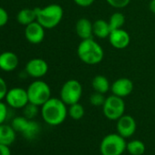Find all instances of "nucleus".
<instances>
[{"label": "nucleus", "instance_id": "1", "mask_svg": "<svg viewBox=\"0 0 155 155\" xmlns=\"http://www.w3.org/2000/svg\"><path fill=\"white\" fill-rule=\"evenodd\" d=\"M67 106L60 98L51 97L41 106L40 114L42 119L50 126L60 125L69 115Z\"/></svg>", "mask_w": 155, "mask_h": 155}, {"label": "nucleus", "instance_id": "2", "mask_svg": "<svg viewBox=\"0 0 155 155\" xmlns=\"http://www.w3.org/2000/svg\"><path fill=\"white\" fill-rule=\"evenodd\" d=\"M77 54L82 63L88 65H95L103 60L104 50L94 38H90L80 41L77 48Z\"/></svg>", "mask_w": 155, "mask_h": 155}, {"label": "nucleus", "instance_id": "3", "mask_svg": "<svg viewBox=\"0 0 155 155\" xmlns=\"http://www.w3.org/2000/svg\"><path fill=\"white\" fill-rule=\"evenodd\" d=\"M37 14V22L45 29H52L61 22L64 11L61 5L50 4L44 7H35Z\"/></svg>", "mask_w": 155, "mask_h": 155}, {"label": "nucleus", "instance_id": "4", "mask_svg": "<svg viewBox=\"0 0 155 155\" xmlns=\"http://www.w3.org/2000/svg\"><path fill=\"white\" fill-rule=\"evenodd\" d=\"M127 147L126 139L118 133L109 134L103 137L100 144L101 155H122Z\"/></svg>", "mask_w": 155, "mask_h": 155}, {"label": "nucleus", "instance_id": "5", "mask_svg": "<svg viewBox=\"0 0 155 155\" xmlns=\"http://www.w3.org/2000/svg\"><path fill=\"white\" fill-rule=\"evenodd\" d=\"M26 92L29 103L34 104L39 107H41L51 98V89L49 85L42 80L37 79L32 82L28 85Z\"/></svg>", "mask_w": 155, "mask_h": 155}, {"label": "nucleus", "instance_id": "6", "mask_svg": "<svg viewBox=\"0 0 155 155\" xmlns=\"http://www.w3.org/2000/svg\"><path fill=\"white\" fill-rule=\"evenodd\" d=\"M83 93V87L79 81L69 79L63 84L60 89V99L68 106L79 103Z\"/></svg>", "mask_w": 155, "mask_h": 155}, {"label": "nucleus", "instance_id": "7", "mask_svg": "<svg viewBox=\"0 0 155 155\" xmlns=\"http://www.w3.org/2000/svg\"><path fill=\"white\" fill-rule=\"evenodd\" d=\"M125 102L123 98L111 94L106 97L105 103L102 105L104 116L111 121H117L125 114Z\"/></svg>", "mask_w": 155, "mask_h": 155}, {"label": "nucleus", "instance_id": "8", "mask_svg": "<svg viewBox=\"0 0 155 155\" xmlns=\"http://www.w3.org/2000/svg\"><path fill=\"white\" fill-rule=\"evenodd\" d=\"M5 100L6 104L14 109H23L29 103L26 90L21 87L9 89Z\"/></svg>", "mask_w": 155, "mask_h": 155}, {"label": "nucleus", "instance_id": "9", "mask_svg": "<svg viewBox=\"0 0 155 155\" xmlns=\"http://www.w3.org/2000/svg\"><path fill=\"white\" fill-rule=\"evenodd\" d=\"M116 129L117 133L123 138H131L136 132L137 124L132 116L124 114L117 120Z\"/></svg>", "mask_w": 155, "mask_h": 155}, {"label": "nucleus", "instance_id": "10", "mask_svg": "<svg viewBox=\"0 0 155 155\" xmlns=\"http://www.w3.org/2000/svg\"><path fill=\"white\" fill-rule=\"evenodd\" d=\"M26 73L36 79L42 78L48 71V63L42 58H33L29 60L26 64Z\"/></svg>", "mask_w": 155, "mask_h": 155}, {"label": "nucleus", "instance_id": "11", "mask_svg": "<svg viewBox=\"0 0 155 155\" xmlns=\"http://www.w3.org/2000/svg\"><path fill=\"white\" fill-rule=\"evenodd\" d=\"M133 88L134 85L132 81L126 77H122L115 80L111 85V94L122 98L129 96L132 93Z\"/></svg>", "mask_w": 155, "mask_h": 155}, {"label": "nucleus", "instance_id": "12", "mask_svg": "<svg viewBox=\"0 0 155 155\" xmlns=\"http://www.w3.org/2000/svg\"><path fill=\"white\" fill-rule=\"evenodd\" d=\"M108 39L111 45L119 50L125 49L131 43V35L123 28L111 31Z\"/></svg>", "mask_w": 155, "mask_h": 155}, {"label": "nucleus", "instance_id": "13", "mask_svg": "<svg viewBox=\"0 0 155 155\" xmlns=\"http://www.w3.org/2000/svg\"><path fill=\"white\" fill-rule=\"evenodd\" d=\"M25 37L30 44L38 45L45 38V28L38 22L35 21L26 26Z\"/></svg>", "mask_w": 155, "mask_h": 155}, {"label": "nucleus", "instance_id": "14", "mask_svg": "<svg viewBox=\"0 0 155 155\" xmlns=\"http://www.w3.org/2000/svg\"><path fill=\"white\" fill-rule=\"evenodd\" d=\"M75 30L77 35L81 39H90L93 38V23L85 17L79 18L75 25Z\"/></svg>", "mask_w": 155, "mask_h": 155}, {"label": "nucleus", "instance_id": "15", "mask_svg": "<svg viewBox=\"0 0 155 155\" xmlns=\"http://www.w3.org/2000/svg\"><path fill=\"white\" fill-rule=\"evenodd\" d=\"M19 64L17 55L10 51H5L0 54V69L5 72L14 71Z\"/></svg>", "mask_w": 155, "mask_h": 155}, {"label": "nucleus", "instance_id": "16", "mask_svg": "<svg viewBox=\"0 0 155 155\" xmlns=\"http://www.w3.org/2000/svg\"><path fill=\"white\" fill-rule=\"evenodd\" d=\"M111 30L109 22L104 19H97L93 22V35L100 39L109 38Z\"/></svg>", "mask_w": 155, "mask_h": 155}, {"label": "nucleus", "instance_id": "17", "mask_svg": "<svg viewBox=\"0 0 155 155\" xmlns=\"http://www.w3.org/2000/svg\"><path fill=\"white\" fill-rule=\"evenodd\" d=\"M111 83L109 79L101 74H98L93 77L91 81V86L94 90V92L100 93V94H107L111 90Z\"/></svg>", "mask_w": 155, "mask_h": 155}, {"label": "nucleus", "instance_id": "18", "mask_svg": "<svg viewBox=\"0 0 155 155\" xmlns=\"http://www.w3.org/2000/svg\"><path fill=\"white\" fill-rule=\"evenodd\" d=\"M16 140V131L11 125L0 124V143L10 146Z\"/></svg>", "mask_w": 155, "mask_h": 155}, {"label": "nucleus", "instance_id": "19", "mask_svg": "<svg viewBox=\"0 0 155 155\" xmlns=\"http://www.w3.org/2000/svg\"><path fill=\"white\" fill-rule=\"evenodd\" d=\"M16 21L22 25H28L37 21V14L35 8H23L16 15Z\"/></svg>", "mask_w": 155, "mask_h": 155}, {"label": "nucleus", "instance_id": "20", "mask_svg": "<svg viewBox=\"0 0 155 155\" xmlns=\"http://www.w3.org/2000/svg\"><path fill=\"white\" fill-rule=\"evenodd\" d=\"M40 125L37 122H36L35 120H29L26 129L22 133V135L25 139L31 141L37 137L40 133Z\"/></svg>", "mask_w": 155, "mask_h": 155}, {"label": "nucleus", "instance_id": "21", "mask_svg": "<svg viewBox=\"0 0 155 155\" xmlns=\"http://www.w3.org/2000/svg\"><path fill=\"white\" fill-rule=\"evenodd\" d=\"M126 151L131 155H143L146 151V146L141 140H132L127 143Z\"/></svg>", "mask_w": 155, "mask_h": 155}, {"label": "nucleus", "instance_id": "22", "mask_svg": "<svg viewBox=\"0 0 155 155\" xmlns=\"http://www.w3.org/2000/svg\"><path fill=\"white\" fill-rule=\"evenodd\" d=\"M108 22L111 31L116 29H121L123 27L125 24V16L122 12H115L110 16Z\"/></svg>", "mask_w": 155, "mask_h": 155}, {"label": "nucleus", "instance_id": "23", "mask_svg": "<svg viewBox=\"0 0 155 155\" xmlns=\"http://www.w3.org/2000/svg\"><path fill=\"white\" fill-rule=\"evenodd\" d=\"M68 114L69 116L75 121L81 120L85 114V109L82 104L79 103L74 104L72 105H69L68 108Z\"/></svg>", "mask_w": 155, "mask_h": 155}, {"label": "nucleus", "instance_id": "24", "mask_svg": "<svg viewBox=\"0 0 155 155\" xmlns=\"http://www.w3.org/2000/svg\"><path fill=\"white\" fill-rule=\"evenodd\" d=\"M28 119H26L25 116H16L12 120L11 126L12 128L16 131V133H20L22 134L24 130L26 129L27 124H28Z\"/></svg>", "mask_w": 155, "mask_h": 155}, {"label": "nucleus", "instance_id": "25", "mask_svg": "<svg viewBox=\"0 0 155 155\" xmlns=\"http://www.w3.org/2000/svg\"><path fill=\"white\" fill-rule=\"evenodd\" d=\"M39 112V106L28 103L24 108H23V116H25L28 120H34Z\"/></svg>", "mask_w": 155, "mask_h": 155}, {"label": "nucleus", "instance_id": "26", "mask_svg": "<svg viewBox=\"0 0 155 155\" xmlns=\"http://www.w3.org/2000/svg\"><path fill=\"white\" fill-rule=\"evenodd\" d=\"M105 100H106V97L104 96L103 94H100V93H97V92H94L91 94L90 97V103L91 105L93 106H101L104 104L105 103Z\"/></svg>", "mask_w": 155, "mask_h": 155}, {"label": "nucleus", "instance_id": "27", "mask_svg": "<svg viewBox=\"0 0 155 155\" xmlns=\"http://www.w3.org/2000/svg\"><path fill=\"white\" fill-rule=\"evenodd\" d=\"M106 2L113 8L122 9L129 5V4L131 3V0H106Z\"/></svg>", "mask_w": 155, "mask_h": 155}, {"label": "nucleus", "instance_id": "28", "mask_svg": "<svg viewBox=\"0 0 155 155\" xmlns=\"http://www.w3.org/2000/svg\"><path fill=\"white\" fill-rule=\"evenodd\" d=\"M7 114H8V110L6 104L2 101H0V124L5 123V121L7 118Z\"/></svg>", "mask_w": 155, "mask_h": 155}, {"label": "nucleus", "instance_id": "29", "mask_svg": "<svg viewBox=\"0 0 155 155\" xmlns=\"http://www.w3.org/2000/svg\"><path fill=\"white\" fill-rule=\"evenodd\" d=\"M7 85L5 81L0 76V101H3L5 98V95L7 94Z\"/></svg>", "mask_w": 155, "mask_h": 155}, {"label": "nucleus", "instance_id": "30", "mask_svg": "<svg viewBox=\"0 0 155 155\" xmlns=\"http://www.w3.org/2000/svg\"><path fill=\"white\" fill-rule=\"evenodd\" d=\"M8 22V14L5 8L0 6V27L5 25Z\"/></svg>", "mask_w": 155, "mask_h": 155}, {"label": "nucleus", "instance_id": "31", "mask_svg": "<svg viewBox=\"0 0 155 155\" xmlns=\"http://www.w3.org/2000/svg\"><path fill=\"white\" fill-rule=\"evenodd\" d=\"M73 2L80 7H89L93 5L95 0H73Z\"/></svg>", "mask_w": 155, "mask_h": 155}, {"label": "nucleus", "instance_id": "32", "mask_svg": "<svg viewBox=\"0 0 155 155\" xmlns=\"http://www.w3.org/2000/svg\"><path fill=\"white\" fill-rule=\"evenodd\" d=\"M0 155H11V151L9 146L0 143Z\"/></svg>", "mask_w": 155, "mask_h": 155}, {"label": "nucleus", "instance_id": "33", "mask_svg": "<svg viewBox=\"0 0 155 155\" xmlns=\"http://www.w3.org/2000/svg\"><path fill=\"white\" fill-rule=\"evenodd\" d=\"M149 9L152 13L155 15V0H150L149 3Z\"/></svg>", "mask_w": 155, "mask_h": 155}, {"label": "nucleus", "instance_id": "34", "mask_svg": "<svg viewBox=\"0 0 155 155\" xmlns=\"http://www.w3.org/2000/svg\"><path fill=\"white\" fill-rule=\"evenodd\" d=\"M149 1H150V0H149Z\"/></svg>", "mask_w": 155, "mask_h": 155}]
</instances>
